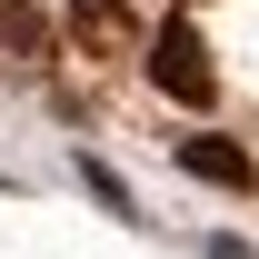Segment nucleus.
Instances as JSON below:
<instances>
[{
	"label": "nucleus",
	"instance_id": "f257e3e1",
	"mask_svg": "<svg viewBox=\"0 0 259 259\" xmlns=\"http://www.w3.org/2000/svg\"><path fill=\"white\" fill-rule=\"evenodd\" d=\"M150 80H160L169 100H190V110L220 90V70H209V50H199V30H190V20H169V30L150 40Z\"/></svg>",
	"mask_w": 259,
	"mask_h": 259
},
{
	"label": "nucleus",
	"instance_id": "f03ea898",
	"mask_svg": "<svg viewBox=\"0 0 259 259\" xmlns=\"http://www.w3.org/2000/svg\"><path fill=\"white\" fill-rule=\"evenodd\" d=\"M70 40H80L90 60H110V50H130V10L120 0H80V10H70Z\"/></svg>",
	"mask_w": 259,
	"mask_h": 259
},
{
	"label": "nucleus",
	"instance_id": "7ed1b4c3",
	"mask_svg": "<svg viewBox=\"0 0 259 259\" xmlns=\"http://www.w3.org/2000/svg\"><path fill=\"white\" fill-rule=\"evenodd\" d=\"M180 160H190L199 180H220V190H249L259 180V160L239 150V140H180Z\"/></svg>",
	"mask_w": 259,
	"mask_h": 259
}]
</instances>
